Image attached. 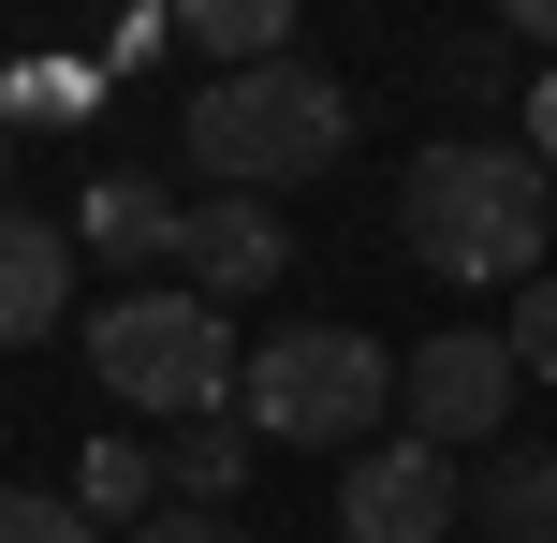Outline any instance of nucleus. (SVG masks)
I'll use <instances>...</instances> for the list:
<instances>
[{
    "mask_svg": "<svg viewBox=\"0 0 557 543\" xmlns=\"http://www.w3.org/2000/svg\"><path fill=\"white\" fill-rule=\"evenodd\" d=\"M396 221H411V264L455 294H529L557 264V176L543 147H499V133H455L411 162V192H396Z\"/></svg>",
    "mask_w": 557,
    "mask_h": 543,
    "instance_id": "1",
    "label": "nucleus"
},
{
    "mask_svg": "<svg viewBox=\"0 0 557 543\" xmlns=\"http://www.w3.org/2000/svg\"><path fill=\"white\" fill-rule=\"evenodd\" d=\"M235 411L278 456H367V441L411 427V368L382 338H352V323H278V338H250V397Z\"/></svg>",
    "mask_w": 557,
    "mask_h": 543,
    "instance_id": "2",
    "label": "nucleus"
},
{
    "mask_svg": "<svg viewBox=\"0 0 557 543\" xmlns=\"http://www.w3.org/2000/svg\"><path fill=\"white\" fill-rule=\"evenodd\" d=\"M88 368H103V397H133L147 427H191V411H235V397H250L235 309H221V294H191V280L103 294V309H88Z\"/></svg>",
    "mask_w": 557,
    "mask_h": 543,
    "instance_id": "3",
    "label": "nucleus"
},
{
    "mask_svg": "<svg viewBox=\"0 0 557 543\" xmlns=\"http://www.w3.org/2000/svg\"><path fill=\"white\" fill-rule=\"evenodd\" d=\"M337 147H352V88L323 74V59H264V74H206L191 88V162L206 192H294V176H323Z\"/></svg>",
    "mask_w": 557,
    "mask_h": 543,
    "instance_id": "4",
    "label": "nucleus"
},
{
    "mask_svg": "<svg viewBox=\"0 0 557 543\" xmlns=\"http://www.w3.org/2000/svg\"><path fill=\"white\" fill-rule=\"evenodd\" d=\"M470 529V470L441 456V441H367V456H337V543H441Z\"/></svg>",
    "mask_w": 557,
    "mask_h": 543,
    "instance_id": "5",
    "label": "nucleus"
},
{
    "mask_svg": "<svg viewBox=\"0 0 557 543\" xmlns=\"http://www.w3.org/2000/svg\"><path fill=\"white\" fill-rule=\"evenodd\" d=\"M513 338H484V323H441V338L411 353V441H441V456H499L513 427Z\"/></svg>",
    "mask_w": 557,
    "mask_h": 543,
    "instance_id": "6",
    "label": "nucleus"
},
{
    "mask_svg": "<svg viewBox=\"0 0 557 543\" xmlns=\"http://www.w3.org/2000/svg\"><path fill=\"white\" fill-rule=\"evenodd\" d=\"M74 250L103 264V280H176V250H191V192L176 176H147V162H117V176H88V206H74Z\"/></svg>",
    "mask_w": 557,
    "mask_h": 543,
    "instance_id": "7",
    "label": "nucleus"
},
{
    "mask_svg": "<svg viewBox=\"0 0 557 543\" xmlns=\"http://www.w3.org/2000/svg\"><path fill=\"white\" fill-rule=\"evenodd\" d=\"M278 264H294V235H278L264 192H191V250H176V280H191V294H221V309H235V294H264Z\"/></svg>",
    "mask_w": 557,
    "mask_h": 543,
    "instance_id": "8",
    "label": "nucleus"
},
{
    "mask_svg": "<svg viewBox=\"0 0 557 543\" xmlns=\"http://www.w3.org/2000/svg\"><path fill=\"white\" fill-rule=\"evenodd\" d=\"M74 221H45V206H15V221H0V338L15 353H45L59 323H74Z\"/></svg>",
    "mask_w": 557,
    "mask_h": 543,
    "instance_id": "9",
    "label": "nucleus"
},
{
    "mask_svg": "<svg viewBox=\"0 0 557 543\" xmlns=\"http://www.w3.org/2000/svg\"><path fill=\"white\" fill-rule=\"evenodd\" d=\"M470 529L484 543H557V441H499L470 470Z\"/></svg>",
    "mask_w": 557,
    "mask_h": 543,
    "instance_id": "10",
    "label": "nucleus"
},
{
    "mask_svg": "<svg viewBox=\"0 0 557 543\" xmlns=\"http://www.w3.org/2000/svg\"><path fill=\"white\" fill-rule=\"evenodd\" d=\"M278 456V441L250 427V411H191V427H162V470H176V499H206V515H235V485Z\"/></svg>",
    "mask_w": 557,
    "mask_h": 543,
    "instance_id": "11",
    "label": "nucleus"
},
{
    "mask_svg": "<svg viewBox=\"0 0 557 543\" xmlns=\"http://www.w3.org/2000/svg\"><path fill=\"white\" fill-rule=\"evenodd\" d=\"M176 45H206L221 74H264L294 59V0H176Z\"/></svg>",
    "mask_w": 557,
    "mask_h": 543,
    "instance_id": "12",
    "label": "nucleus"
},
{
    "mask_svg": "<svg viewBox=\"0 0 557 543\" xmlns=\"http://www.w3.org/2000/svg\"><path fill=\"white\" fill-rule=\"evenodd\" d=\"M162 485H176V470H162V441H88L59 499H74V515H103V529H147V499H162Z\"/></svg>",
    "mask_w": 557,
    "mask_h": 543,
    "instance_id": "13",
    "label": "nucleus"
},
{
    "mask_svg": "<svg viewBox=\"0 0 557 543\" xmlns=\"http://www.w3.org/2000/svg\"><path fill=\"white\" fill-rule=\"evenodd\" d=\"M103 59H88V74H15V118H29V133H45V118H88V103H103Z\"/></svg>",
    "mask_w": 557,
    "mask_h": 543,
    "instance_id": "14",
    "label": "nucleus"
},
{
    "mask_svg": "<svg viewBox=\"0 0 557 543\" xmlns=\"http://www.w3.org/2000/svg\"><path fill=\"white\" fill-rule=\"evenodd\" d=\"M0 543H103V515H74V499L29 485V499H0Z\"/></svg>",
    "mask_w": 557,
    "mask_h": 543,
    "instance_id": "15",
    "label": "nucleus"
},
{
    "mask_svg": "<svg viewBox=\"0 0 557 543\" xmlns=\"http://www.w3.org/2000/svg\"><path fill=\"white\" fill-rule=\"evenodd\" d=\"M499 338H513V368H529V382H557V280L513 294V323H499Z\"/></svg>",
    "mask_w": 557,
    "mask_h": 543,
    "instance_id": "16",
    "label": "nucleus"
},
{
    "mask_svg": "<svg viewBox=\"0 0 557 543\" xmlns=\"http://www.w3.org/2000/svg\"><path fill=\"white\" fill-rule=\"evenodd\" d=\"M499 45H513V29H499ZM499 45H441V74L470 88V103H499V88H513V59H499Z\"/></svg>",
    "mask_w": 557,
    "mask_h": 543,
    "instance_id": "17",
    "label": "nucleus"
},
{
    "mask_svg": "<svg viewBox=\"0 0 557 543\" xmlns=\"http://www.w3.org/2000/svg\"><path fill=\"white\" fill-rule=\"evenodd\" d=\"M133 543H250V529H235V515H206V499H176V515H147Z\"/></svg>",
    "mask_w": 557,
    "mask_h": 543,
    "instance_id": "18",
    "label": "nucleus"
},
{
    "mask_svg": "<svg viewBox=\"0 0 557 543\" xmlns=\"http://www.w3.org/2000/svg\"><path fill=\"white\" fill-rule=\"evenodd\" d=\"M499 29L513 45H557V0H499Z\"/></svg>",
    "mask_w": 557,
    "mask_h": 543,
    "instance_id": "19",
    "label": "nucleus"
},
{
    "mask_svg": "<svg viewBox=\"0 0 557 543\" xmlns=\"http://www.w3.org/2000/svg\"><path fill=\"white\" fill-rule=\"evenodd\" d=\"M529 147L557 162V74H529Z\"/></svg>",
    "mask_w": 557,
    "mask_h": 543,
    "instance_id": "20",
    "label": "nucleus"
}]
</instances>
